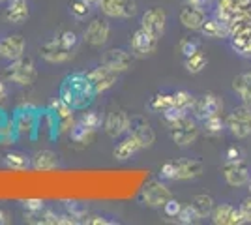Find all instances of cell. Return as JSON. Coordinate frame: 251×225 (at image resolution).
<instances>
[{"instance_id": "1", "label": "cell", "mask_w": 251, "mask_h": 225, "mask_svg": "<svg viewBox=\"0 0 251 225\" xmlns=\"http://www.w3.org/2000/svg\"><path fill=\"white\" fill-rule=\"evenodd\" d=\"M94 96L96 92L86 74L68 75L60 86V98L74 109H84L94 100Z\"/></svg>"}, {"instance_id": "2", "label": "cell", "mask_w": 251, "mask_h": 225, "mask_svg": "<svg viewBox=\"0 0 251 225\" xmlns=\"http://www.w3.org/2000/svg\"><path fill=\"white\" fill-rule=\"evenodd\" d=\"M202 175V163L199 160H175L161 165L159 176L163 180H189Z\"/></svg>"}, {"instance_id": "3", "label": "cell", "mask_w": 251, "mask_h": 225, "mask_svg": "<svg viewBox=\"0 0 251 225\" xmlns=\"http://www.w3.org/2000/svg\"><path fill=\"white\" fill-rule=\"evenodd\" d=\"M169 133H171V139H173L175 145H178V147H189L199 137V126H197L195 120H191L186 115L184 118L169 124Z\"/></svg>"}, {"instance_id": "4", "label": "cell", "mask_w": 251, "mask_h": 225, "mask_svg": "<svg viewBox=\"0 0 251 225\" xmlns=\"http://www.w3.org/2000/svg\"><path fill=\"white\" fill-rule=\"evenodd\" d=\"M227 129L236 137V139H246L251 135V107L250 105H240L234 107L229 113V117L225 120Z\"/></svg>"}, {"instance_id": "5", "label": "cell", "mask_w": 251, "mask_h": 225, "mask_svg": "<svg viewBox=\"0 0 251 225\" xmlns=\"http://www.w3.org/2000/svg\"><path fill=\"white\" fill-rule=\"evenodd\" d=\"M6 77L21 86L30 85L32 81L36 79V68H34V62H32L30 56L23 54L21 58L11 60L10 68L6 70Z\"/></svg>"}, {"instance_id": "6", "label": "cell", "mask_w": 251, "mask_h": 225, "mask_svg": "<svg viewBox=\"0 0 251 225\" xmlns=\"http://www.w3.org/2000/svg\"><path fill=\"white\" fill-rule=\"evenodd\" d=\"M221 109H223V101L218 94L214 92H206L202 96L195 98V103L191 107V113H193V118L195 120H204V118L212 117V115H220Z\"/></svg>"}, {"instance_id": "7", "label": "cell", "mask_w": 251, "mask_h": 225, "mask_svg": "<svg viewBox=\"0 0 251 225\" xmlns=\"http://www.w3.org/2000/svg\"><path fill=\"white\" fill-rule=\"evenodd\" d=\"M171 197H173V193L161 180L147 182L143 188V193H141L143 203L148 204V206H156V208H163V204L167 203Z\"/></svg>"}, {"instance_id": "8", "label": "cell", "mask_w": 251, "mask_h": 225, "mask_svg": "<svg viewBox=\"0 0 251 225\" xmlns=\"http://www.w3.org/2000/svg\"><path fill=\"white\" fill-rule=\"evenodd\" d=\"M129 120H131V117L126 113L124 109H115V111H111L103 120L105 133H107L111 139L122 137L124 133H127V129H129Z\"/></svg>"}, {"instance_id": "9", "label": "cell", "mask_w": 251, "mask_h": 225, "mask_svg": "<svg viewBox=\"0 0 251 225\" xmlns=\"http://www.w3.org/2000/svg\"><path fill=\"white\" fill-rule=\"evenodd\" d=\"M100 10L113 19H129L137 13L135 0H101Z\"/></svg>"}, {"instance_id": "10", "label": "cell", "mask_w": 251, "mask_h": 225, "mask_svg": "<svg viewBox=\"0 0 251 225\" xmlns=\"http://www.w3.org/2000/svg\"><path fill=\"white\" fill-rule=\"evenodd\" d=\"M86 77H88V81H90V85H92L96 94H101L105 90H109V88L118 81V74L113 72L111 68H107L105 64L98 66L94 70H90V72L86 74Z\"/></svg>"}, {"instance_id": "11", "label": "cell", "mask_w": 251, "mask_h": 225, "mask_svg": "<svg viewBox=\"0 0 251 225\" xmlns=\"http://www.w3.org/2000/svg\"><path fill=\"white\" fill-rule=\"evenodd\" d=\"M223 176L229 186H234V188H240V186H246L250 182L251 173H250V165L242 160H234L229 161L223 169Z\"/></svg>"}, {"instance_id": "12", "label": "cell", "mask_w": 251, "mask_h": 225, "mask_svg": "<svg viewBox=\"0 0 251 225\" xmlns=\"http://www.w3.org/2000/svg\"><path fill=\"white\" fill-rule=\"evenodd\" d=\"M165 25H167V13L163 8H150L141 17V26L152 32L156 38H161L165 34Z\"/></svg>"}, {"instance_id": "13", "label": "cell", "mask_w": 251, "mask_h": 225, "mask_svg": "<svg viewBox=\"0 0 251 225\" xmlns=\"http://www.w3.org/2000/svg\"><path fill=\"white\" fill-rule=\"evenodd\" d=\"M157 40L152 32H148L147 28H137L133 36H131V51L137 54V56H147V54H152L157 47Z\"/></svg>"}, {"instance_id": "14", "label": "cell", "mask_w": 251, "mask_h": 225, "mask_svg": "<svg viewBox=\"0 0 251 225\" xmlns=\"http://www.w3.org/2000/svg\"><path fill=\"white\" fill-rule=\"evenodd\" d=\"M127 133H131V135H133V137L143 145V149L152 147V145H154V141H156V133H154L152 126L147 122V118L141 117V115H139V117H131Z\"/></svg>"}, {"instance_id": "15", "label": "cell", "mask_w": 251, "mask_h": 225, "mask_svg": "<svg viewBox=\"0 0 251 225\" xmlns=\"http://www.w3.org/2000/svg\"><path fill=\"white\" fill-rule=\"evenodd\" d=\"M131 62H133V56L127 53V51H124V49H109L101 56V64L111 68L116 74L127 72L131 68Z\"/></svg>"}, {"instance_id": "16", "label": "cell", "mask_w": 251, "mask_h": 225, "mask_svg": "<svg viewBox=\"0 0 251 225\" xmlns=\"http://www.w3.org/2000/svg\"><path fill=\"white\" fill-rule=\"evenodd\" d=\"M212 222L216 225H238V224H244V220H242V214H240V208L238 206H234V204H229V203H223V204H218V206H214V210H212Z\"/></svg>"}, {"instance_id": "17", "label": "cell", "mask_w": 251, "mask_h": 225, "mask_svg": "<svg viewBox=\"0 0 251 225\" xmlns=\"http://www.w3.org/2000/svg\"><path fill=\"white\" fill-rule=\"evenodd\" d=\"M25 47H26L25 38L19 36V34H10V36H6V38L0 40V54L6 60H17V58H21L23 54H25Z\"/></svg>"}, {"instance_id": "18", "label": "cell", "mask_w": 251, "mask_h": 225, "mask_svg": "<svg viewBox=\"0 0 251 225\" xmlns=\"http://www.w3.org/2000/svg\"><path fill=\"white\" fill-rule=\"evenodd\" d=\"M40 54L51 64H60V62H66L72 56V51H68L62 43L58 42V38H52L51 42L43 43Z\"/></svg>"}, {"instance_id": "19", "label": "cell", "mask_w": 251, "mask_h": 225, "mask_svg": "<svg viewBox=\"0 0 251 225\" xmlns=\"http://www.w3.org/2000/svg\"><path fill=\"white\" fill-rule=\"evenodd\" d=\"M109 30H111L109 23L103 21V19H94L84 30V40H86V43H90L94 47H100V45H103L109 40Z\"/></svg>"}, {"instance_id": "20", "label": "cell", "mask_w": 251, "mask_h": 225, "mask_svg": "<svg viewBox=\"0 0 251 225\" xmlns=\"http://www.w3.org/2000/svg\"><path fill=\"white\" fill-rule=\"evenodd\" d=\"M178 17H180V23L189 30H201L204 21L208 19L204 8H195V6H188V4H186V8L180 10Z\"/></svg>"}, {"instance_id": "21", "label": "cell", "mask_w": 251, "mask_h": 225, "mask_svg": "<svg viewBox=\"0 0 251 225\" xmlns=\"http://www.w3.org/2000/svg\"><path fill=\"white\" fill-rule=\"evenodd\" d=\"M4 15H6V21L11 25H23L30 15L28 0H8Z\"/></svg>"}, {"instance_id": "22", "label": "cell", "mask_w": 251, "mask_h": 225, "mask_svg": "<svg viewBox=\"0 0 251 225\" xmlns=\"http://www.w3.org/2000/svg\"><path fill=\"white\" fill-rule=\"evenodd\" d=\"M139 150H143V145L139 143V141L131 135V133H127L124 139L120 141L118 145L115 147L113 150V154H115L116 160L124 161V160H129V158H133Z\"/></svg>"}, {"instance_id": "23", "label": "cell", "mask_w": 251, "mask_h": 225, "mask_svg": "<svg viewBox=\"0 0 251 225\" xmlns=\"http://www.w3.org/2000/svg\"><path fill=\"white\" fill-rule=\"evenodd\" d=\"M49 111H51L52 115L56 117V120L60 122L62 129H66V126H70V124H74V111L75 109L72 107V105H68L62 98H58V100L51 101Z\"/></svg>"}, {"instance_id": "24", "label": "cell", "mask_w": 251, "mask_h": 225, "mask_svg": "<svg viewBox=\"0 0 251 225\" xmlns=\"http://www.w3.org/2000/svg\"><path fill=\"white\" fill-rule=\"evenodd\" d=\"M58 167V156L51 150H40L32 158V169L36 171H52Z\"/></svg>"}, {"instance_id": "25", "label": "cell", "mask_w": 251, "mask_h": 225, "mask_svg": "<svg viewBox=\"0 0 251 225\" xmlns=\"http://www.w3.org/2000/svg\"><path fill=\"white\" fill-rule=\"evenodd\" d=\"M4 165L13 171H26L32 167V158H28L23 152H8L4 156Z\"/></svg>"}, {"instance_id": "26", "label": "cell", "mask_w": 251, "mask_h": 225, "mask_svg": "<svg viewBox=\"0 0 251 225\" xmlns=\"http://www.w3.org/2000/svg\"><path fill=\"white\" fill-rule=\"evenodd\" d=\"M232 88H234V92H238L242 101L251 107V72L250 74H242L238 77H234Z\"/></svg>"}, {"instance_id": "27", "label": "cell", "mask_w": 251, "mask_h": 225, "mask_svg": "<svg viewBox=\"0 0 251 225\" xmlns=\"http://www.w3.org/2000/svg\"><path fill=\"white\" fill-rule=\"evenodd\" d=\"M199 32L206 38H212V40H221V38H227L229 30L220 19H206Z\"/></svg>"}, {"instance_id": "28", "label": "cell", "mask_w": 251, "mask_h": 225, "mask_svg": "<svg viewBox=\"0 0 251 225\" xmlns=\"http://www.w3.org/2000/svg\"><path fill=\"white\" fill-rule=\"evenodd\" d=\"M189 204H191L193 210L197 212L199 220H202V218H210V216H212V210H214V199H212L210 195H206V193L195 195L193 201H191Z\"/></svg>"}, {"instance_id": "29", "label": "cell", "mask_w": 251, "mask_h": 225, "mask_svg": "<svg viewBox=\"0 0 251 225\" xmlns=\"http://www.w3.org/2000/svg\"><path fill=\"white\" fill-rule=\"evenodd\" d=\"M148 107L156 111V113H165V111L175 107V98H173V94H167V92H157L150 98Z\"/></svg>"}, {"instance_id": "30", "label": "cell", "mask_w": 251, "mask_h": 225, "mask_svg": "<svg viewBox=\"0 0 251 225\" xmlns=\"http://www.w3.org/2000/svg\"><path fill=\"white\" fill-rule=\"evenodd\" d=\"M94 129L86 128L84 124L77 122V124H72V131H70V137L74 143H81V145H88L90 139L94 137Z\"/></svg>"}, {"instance_id": "31", "label": "cell", "mask_w": 251, "mask_h": 225, "mask_svg": "<svg viewBox=\"0 0 251 225\" xmlns=\"http://www.w3.org/2000/svg\"><path fill=\"white\" fill-rule=\"evenodd\" d=\"M206 62H208V60H206L204 53L195 51L191 56H186V62H184V66H186V70H188L189 74H199V72H202V70L206 68Z\"/></svg>"}, {"instance_id": "32", "label": "cell", "mask_w": 251, "mask_h": 225, "mask_svg": "<svg viewBox=\"0 0 251 225\" xmlns=\"http://www.w3.org/2000/svg\"><path fill=\"white\" fill-rule=\"evenodd\" d=\"M202 128L208 135H220L223 129L227 128L225 120L221 118V115H212V117L202 120Z\"/></svg>"}, {"instance_id": "33", "label": "cell", "mask_w": 251, "mask_h": 225, "mask_svg": "<svg viewBox=\"0 0 251 225\" xmlns=\"http://www.w3.org/2000/svg\"><path fill=\"white\" fill-rule=\"evenodd\" d=\"M13 124H15V129L19 135H30L34 126H36V120H34L32 113H21Z\"/></svg>"}, {"instance_id": "34", "label": "cell", "mask_w": 251, "mask_h": 225, "mask_svg": "<svg viewBox=\"0 0 251 225\" xmlns=\"http://www.w3.org/2000/svg\"><path fill=\"white\" fill-rule=\"evenodd\" d=\"M173 98H175V107L182 111H189L195 103V96H191L188 90H176L173 92Z\"/></svg>"}, {"instance_id": "35", "label": "cell", "mask_w": 251, "mask_h": 225, "mask_svg": "<svg viewBox=\"0 0 251 225\" xmlns=\"http://www.w3.org/2000/svg\"><path fill=\"white\" fill-rule=\"evenodd\" d=\"M79 122L84 124L86 128L98 131V128H101V124H103V118H101V115H100L98 111H88V113H84L83 118H81Z\"/></svg>"}, {"instance_id": "36", "label": "cell", "mask_w": 251, "mask_h": 225, "mask_svg": "<svg viewBox=\"0 0 251 225\" xmlns=\"http://www.w3.org/2000/svg\"><path fill=\"white\" fill-rule=\"evenodd\" d=\"M90 10H92V8H90L84 0H75V2H72V6H70V13L74 15L75 19H79V21L86 19Z\"/></svg>"}, {"instance_id": "37", "label": "cell", "mask_w": 251, "mask_h": 225, "mask_svg": "<svg viewBox=\"0 0 251 225\" xmlns=\"http://www.w3.org/2000/svg\"><path fill=\"white\" fill-rule=\"evenodd\" d=\"M176 220L180 224H195V222H199V216L197 212L193 210V206L191 204H182V210H180V214L176 216Z\"/></svg>"}, {"instance_id": "38", "label": "cell", "mask_w": 251, "mask_h": 225, "mask_svg": "<svg viewBox=\"0 0 251 225\" xmlns=\"http://www.w3.org/2000/svg\"><path fill=\"white\" fill-rule=\"evenodd\" d=\"M66 212L72 214L74 218H77V220L81 222V218L86 216L88 208H86V204L79 203V201H66Z\"/></svg>"}, {"instance_id": "39", "label": "cell", "mask_w": 251, "mask_h": 225, "mask_svg": "<svg viewBox=\"0 0 251 225\" xmlns=\"http://www.w3.org/2000/svg\"><path fill=\"white\" fill-rule=\"evenodd\" d=\"M56 38H58V42L62 43L68 51H74L75 47H77V42H79V38H77V34L74 30H62Z\"/></svg>"}, {"instance_id": "40", "label": "cell", "mask_w": 251, "mask_h": 225, "mask_svg": "<svg viewBox=\"0 0 251 225\" xmlns=\"http://www.w3.org/2000/svg\"><path fill=\"white\" fill-rule=\"evenodd\" d=\"M195 51H199V42H195L191 38H184L180 42V53H184V56H191Z\"/></svg>"}, {"instance_id": "41", "label": "cell", "mask_w": 251, "mask_h": 225, "mask_svg": "<svg viewBox=\"0 0 251 225\" xmlns=\"http://www.w3.org/2000/svg\"><path fill=\"white\" fill-rule=\"evenodd\" d=\"M180 210H182V204L178 203L176 199H173V197L163 204V212H165L167 218H176V216L180 214Z\"/></svg>"}, {"instance_id": "42", "label": "cell", "mask_w": 251, "mask_h": 225, "mask_svg": "<svg viewBox=\"0 0 251 225\" xmlns=\"http://www.w3.org/2000/svg\"><path fill=\"white\" fill-rule=\"evenodd\" d=\"M45 206V201L43 199H25L23 201V208L26 214H32V212H38Z\"/></svg>"}, {"instance_id": "43", "label": "cell", "mask_w": 251, "mask_h": 225, "mask_svg": "<svg viewBox=\"0 0 251 225\" xmlns=\"http://www.w3.org/2000/svg\"><path fill=\"white\" fill-rule=\"evenodd\" d=\"M81 224H88V225H113L116 224L115 220H109L105 216H84V220Z\"/></svg>"}, {"instance_id": "44", "label": "cell", "mask_w": 251, "mask_h": 225, "mask_svg": "<svg viewBox=\"0 0 251 225\" xmlns=\"http://www.w3.org/2000/svg\"><path fill=\"white\" fill-rule=\"evenodd\" d=\"M238 208H240V214H242L244 224H251V195H250V197H246V199L242 201Z\"/></svg>"}, {"instance_id": "45", "label": "cell", "mask_w": 251, "mask_h": 225, "mask_svg": "<svg viewBox=\"0 0 251 225\" xmlns=\"http://www.w3.org/2000/svg\"><path fill=\"white\" fill-rule=\"evenodd\" d=\"M227 161H234V160H240V150L234 149V147H230L229 150H227Z\"/></svg>"}, {"instance_id": "46", "label": "cell", "mask_w": 251, "mask_h": 225, "mask_svg": "<svg viewBox=\"0 0 251 225\" xmlns=\"http://www.w3.org/2000/svg\"><path fill=\"white\" fill-rule=\"evenodd\" d=\"M188 6H195V8H204L208 4V0H184Z\"/></svg>"}, {"instance_id": "47", "label": "cell", "mask_w": 251, "mask_h": 225, "mask_svg": "<svg viewBox=\"0 0 251 225\" xmlns=\"http://www.w3.org/2000/svg\"><path fill=\"white\" fill-rule=\"evenodd\" d=\"M6 224H10V216H8V212L4 208H0V225H6Z\"/></svg>"}, {"instance_id": "48", "label": "cell", "mask_w": 251, "mask_h": 225, "mask_svg": "<svg viewBox=\"0 0 251 225\" xmlns=\"http://www.w3.org/2000/svg\"><path fill=\"white\" fill-rule=\"evenodd\" d=\"M6 94H8V90H6V85H4V83H0V103L6 100Z\"/></svg>"}, {"instance_id": "49", "label": "cell", "mask_w": 251, "mask_h": 225, "mask_svg": "<svg viewBox=\"0 0 251 225\" xmlns=\"http://www.w3.org/2000/svg\"><path fill=\"white\" fill-rule=\"evenodd\" d=\"M84 2H86L90 8H100V2H101V0H84Z\"/></svg>"}, {"instance_id": "50", "label": "cell", "mask_w": 251, "mask_h": 225, "mask_svg": "<svg viewBox=\"0 0 251 225\" xmlns=\"http://www.w3.org/2000/svg\"><path fill=\"white\" fill-rule=\"evenodd\" d=\"M248 186H250V192H251V178H250V182H248Z\"/></svg>"}, {"instance_id": "51", "label": "cell", "mask_w": 251, "mask_h": 225, "mask_svg": "<svg viewBox=\"0 0 251 225\" xmlns=\"http://www.w3.org/2000/svg\"><path fill=\"white\" fill-rule=\"evenodd\" d=\"M2 2H8V0H0V4H2Z\"/></svg>"}, {"instance_id": "52", "label": "cell", "mask_w": 251, "mask_h": 225, "mask_svg": "<svg viewBox=\"0 0 251 225\" xmlns=\"http://www.w3.org/2000/svg\"><path fill=\"white\" fill-rule=\"evenodd\" d=\"M0 56H2V54H0Z\"/></svg>"}]
</instances>
